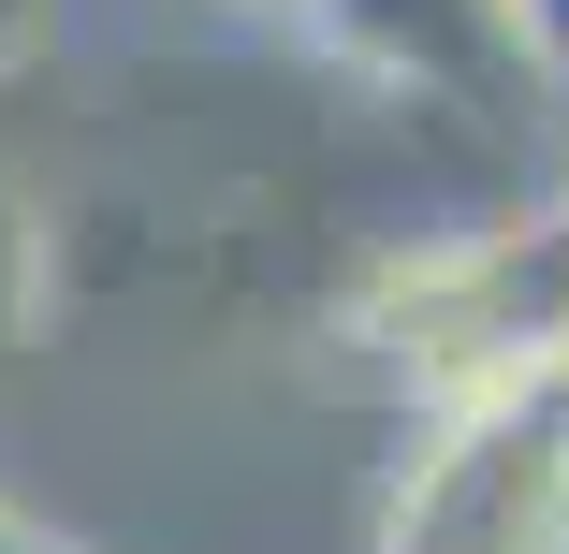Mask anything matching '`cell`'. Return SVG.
Instances as JSON below:
<instances>
[{
  "label": "cell",
  "mask_w": 569,
  "mask_h": 554,
  "mask_svg": "<svg viewBox=\"0 0 569 554\" xmlns=\"http://www.w3.org/2000/svg\"><path fill=\"white\" fill-rule=\"evenodd\" d=\"M336 336L366 351V380L409 423L540 394L569 365V190L497 204V219H468V234H423V249L366 263L351 306H336Z\"/></svg>",
  "instance_id": "1"
},
{
  "label": "cell",
  "mask_w": 569,
  "mask_h": 554,
  "mask_svg": "<svg viewBox=\"0 0 569 554\" xmlns=\"http://www.w3.org/2000/svg\"><path fill=\"white\" fill-rule=\"evenodd\" d=\"M380 554H569V394H497L409 423V467L380 496Z\"/></svg>",
  "instance_id": "2"
},
{
  "label": "cell",
  "mask_w": 569,
  "mask_h": 554,
  "mask_svg": "<svg viewBox=\"0 0 569 554\" xmlns=\"http://www.w3.org/2000/svg\"><path fill=\"white\" fill-rule=\"evenodd\" d=\"M307 30L351 59L366 88L423 102V118H482V132L540 118V102H526V30H511V0H321Z\"/></svg>",
  "instance_id": "3"
},
{
  "label": "cell",
  "mask_w": 569,
  "mask_h": 554,
  "mask_svg": "<svg viewBox=\"0 0 569 554\" xmlns=\"http://www.w3.org/2000/svg\"><path fill=\"white\" fill-rule=\"evenodd\" d=\"M511 30H526V102H540V132L569 147V0H511Z\"/></svg>",
  "instance_id": "4"
},
{
  "label": "cell",
  "mask_w": 569,
  "mask_h": 554,
  "mask_svg": "<svg viewBox=\"0 0 569 554\" xmlns=\"http://www.w3.org/2000/svg\"><path fill=\"white\" fill-rule=\"evenodd\" d=\"M30 306H44V249H30V204L0 190V365L30 351Z\"/></svg>",
  "instance_id": "5"
},
{
  "label": "cell",
  "mask_w": 569,
  "mask_h": 554,
  "mask_svg": "<svg viewBox=\"0 0 569 554\" xmlns=\"http://www.w3.org/2000/svg\"><path fill=\"white\" fill-rule=\"evenodd\" d=\"M219 16H278V30H307V16H321V0H219Z\"/></svg>",
  "instance_id": "6"
},
{
  "label": "cell",
  "mask_w": 569,
  "mask_h": 554,
  "mask_svg": "<svg viewBox=\"0 0 569 554\" xmlns=\"http://www.w3.org/2000/svg\"><path fill=\"white\" fill-rule=\"evenodd\" d=\"M30 16H44V0H0V59H16V44H30Z\"/></svg>",
  "instance_id": "7"
},
{
  "label": "cell",
  "mask_w": 569,
  "mask_h": 554,
  "mask_svg": "<svg viewBox=\"0 0 569 554\" xmlns=\"http://www.w3.org/2000/svg\"><path fill=\"white\" fill-rule=\"evenodd\" d=\"M555 394H569V365H555Z\"/></svg>",
  "instance_id": "8"
},
{
  "label": "cell",
  "mask_w": 569,
  "mask_h": 554,
  "mask_svg": "<svg viewBox=\"0 0 569 554\" xmlns=\"http://www.w3.org/2000/svg\"><path fill=\"white\" fill-rule=\"evenodd\" d=\"M555 190H569V175H555Z\"/></svg>",
  "instance_id": "9"
}]
</instances>
